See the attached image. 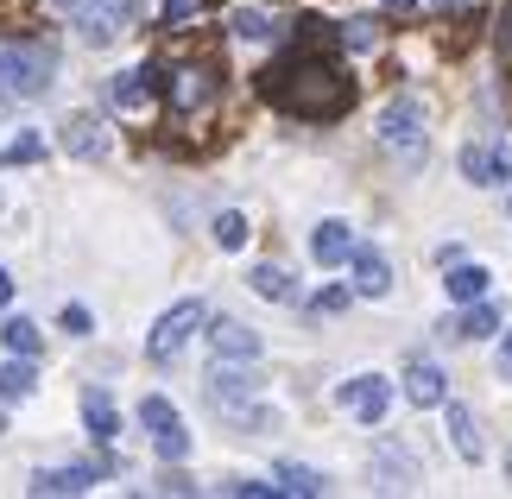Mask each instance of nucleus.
Instances as JSON below:
<instances>
[{
    "mask_svg": "<svg viewBox=\"0 0 512 499\" xmlns=\"http://www.w3.org/2000/svg\"><path fill=\"white\" fill-rule=\"evenodd\" d=\"M443 417H449V443H456V455H462V462H481V455H487V436L475 424V411L456 405V398H443Z\"/></svg>",
    "mask_w": 512,
    "mask_h": 499,
    "instance_id": "15",
    "label": "nucleus"
},
{
    "mask_svg": "<svg viewBox=\"0 0 512 499\" xmlns=\"http://www.w3.org/2000/svg\"><path fill=\"white\" fill-rule=\"evenodd\" d=\"M57 7H64V13H76V7H83V0H57Z\"/></svg>",
    "mask_w": 512,
    "mask_h": 499,
    "instance_id": "39",
    "label": "nucleus"
},
{
    "mask_svg": "<svg viewBox=\"0 0 512 499\" xmlns=\"http://www.w3.org/2000/svg\"><path fill=\"white\" fill-rule=\"evenodd\" d=\"M506 481H512V449H506Z\"/></svg>",
    "mask_w": 512,
    "mask_h": 499,
    "instance_id": "41",
    "label": "nucleus"
},
{
    "mask_svg": "<svg viewBox=\"0 0 512 499\" xmlns=\"http://www.w3.org/2000/svg\"><path fill=\"white\" fill-rule=\"evenodd\" d=\"M38 392V367L32 354H7V367H0V405H26Z\"/></svg>",
    "mask_w": 512,
    "mask_h": 499,
    "instance_id": "20",
    "label": "nucleus"
},
{
    "mask_svg": "<svg viewBox=\"0 0 512 499\" xmlns=\"http://www.w3.org/2000/svg\"><path fill=\"white\" fill-rule=\"evenodd\" d=\"M260 95L272 108L298 114V121H336L354 108V76L329 57V45H304L291 38V51H279L260 76Z\"/></svg>",
    "mask_w": 512,
    "mask_h": 499,
    "instance_id": "1",
    "label": "nucleus"
},
{
    "mask_svg": "<svg viewBox=\"0 0 512 499\" xmlns=\"http://www.w3.org/2000/svg\"><path fill=\"white\" fill-rule=\"evenodd\" d=\"M342 304H348V291H323V297H317V304H310V310L323 316V310H342Z\"/></svg>",
    "mask_w": 512,
    "mask_h": 499,
    "instance_id": "35",
    "label": "nucleus"
},
{
    "mask_svg": "<svg viewBox=\"0 0 512 499\" xmlns=\"http://www.w3.org/2000/svg\"><path fill=\"white\" fill-rule=\"evenodd\" d=\"M32 158H45V139L38 133H19L7 152H0V165H32Z\"/></svg>",
    "mask_w": 512,
    "mask_h": 499,
    "instance_id": "29",
    "label": "nucleus"
},
{
    "mask_svg": "<svg viewBox=\"0 0 512 499\" xmlns=\"http://www.w3.org/2000/svg\"><path fill=\"white\" fill-rule=\"evenodd\" d=\"M373 127H380V146L399 152L405 165H418V158L430 152V127H424V102H418V95H392Z\"/></svg>",
    "mask_w": 512,
    "mask_h": 499,
    "instance_id": "5",
    "label": "nucleus"
},
{
    "mask_svg": "<svg viewBox=\"0 0 512 499\" xmlns=\"http://www.w3.org/2000/svg\"><path fill=\"white\" fill-rule=\"evenodd\" d=\"M348 266H354V291L361 297H392V259L380 247H354Z\"/></svg>",
    "mask_w": 512,
    "mask_h": 499,
    "instance_id": "12",
    "label": "nucleus"
},
{
    "mask_svg": "<svg viewBox=\"0 0 512 499\" xmlns=\"http://www.w3.org/2000/svg\"><path fill=\"white\" fill-rule=\"evenodd\" d=\"M215 102H222V70H215L209 57L171 64V76H165V108H171V114H184V121H196V114H209Z\"/></svg>",
    "mask_w": 512,
    "mask_h": 499,
    "instance_id": "3",
    "label": "nucleus"
},
{
    "mask_svg": "<svg viewBox=\"0 0 512 499\" xmlns=\"http://www.w3.org/2000/svg\"><path fill=\"white\" fill-rule=\"evenodd\" d=\"M108 474V462H57V468H38L32 474V493L38 499H57V493H89L95 481Z\"/></svg>",
    "mask_w": 512,
    "mask_h": 499,
    "instance_id": "11",
    "label": "nucleus"
},
{
    "mask_svg": "<svg viewBox=\"0 0 512 499\" xmlns=\"http://www.w3.org/2000/svg\"><path fill=\"white\" fill-rule=\"evenodd\" d=\"M203 323H209V310L196 304V297H184V304H171L159 323H152V335H146V354L152 361H177L196 335H203Z\"/></svg>",
    "mask_w": 512,
    "mask_h": 499,
    "instance_id": "6",
    "label": "nucleus"
},
{
    "mask_svg": "<svg viewBox=\"0 0 512 499\" xmlns=\"http://www.w3.org/2000/svg\"><path fill=\"white\" fill-rule=\"evenodd\" d=\"M494 329H500V310L487 304V297H475L456 323H443V335H462V342H481V335H494Z\"/></svg>",
    "mask_w": 512,
    "mask_h": 499,
    "instance_id": "22",
    "label": "nucleus"
},
{
    "mask_svg": "<svg viewBox=\"0 0 512 499\" xmlns=\"http://www.w3.org/2000/svg\"><path fill=\"white\" fill-rule=\"evenodd\" d=\"M348 253H354V228L342 215H329V222L310 228V259H317V266H342Z\"/></svg>",
    "mask_w": 512,
    "mask_h": 499,
    "instance_id": "13",
    "label": "nucleus"
},
{
    "mask_svg": "<svg viewBox=\"0 0 512 499\" xmlns=\"http://www.w3.org/2000/svg\"><path fill=\"white\" fill-rule=\"evenodd\" d=\"M209 348H215V361H260V335H253L247 323H215Z\"/></svg>",
    "mask_w": 512,
    "mask_h": 499,
    "instance_id": "18",
    "label": "nucleus"
},
{
    "mask_svg": "<svg viewBox=\"0 0 512 499\" xmlns=\"http://www.w3.org/2000/svg\"><path fill=\"white\" fill-rule=\"evenodd\" d=\"M209 234H215V247H222V253H241L253 228H247V215H241V209H222V215H215V228H209Z\"/></svg>",
    "mask_w": 512,
    "mask_h": 499,
    "instance_id": "26",
    "label": "nucleus"
},
{
    "mask_svg": "<svg viewBox=\"0 0 512 499\" xmlns=\"http://www.w3.org/2000/svg\"><path fill=\"white\" fill-rule=\"evenodd\" d=\"M0 304H13V272L0 266Z\"/></svg>",
    "mask_w": 512,
    "mask_h": 499,
    "instance_id": "37",
    "label": "nucleus"
},
{
    "mask_svg": "<svg viewBox=\"0 0 512 499\" xmlns=\"http://www.w3.org/2000/svg\"><path fill=\"white\" fill-rule=\"evenodd\" d=\"M494 51H500V64L512 70V0L500 7V19H494Z\"/></svg>",
    "mask_w": 512,
    "mask_h": 499,
    "instance_id": "31",
    "label": "nucleus"
},
{
    "mask_svg": "<svg viewBox=\"0 0 512 499\" xmlns=\"http://www.w3.org/2000/svg\"><path fill=\"white\" fill-rule=\"evenodd\" d=\"M336 398L373 430V424H386V411H392V379H380V373H354V379H342Z\"/></svg>",
    "mask_w": 512,
    "mask_h": 499,
    "instance_id": "10",
    "label": "nucleus"
},
{
    "mask_svg": "<svg viewBox=\"0 0 512 499\" xmlns=\"http://www.w3.org/2000/svg\"><path fill=\"white\" fill-rule=\"evenodd\" d=\"M57 76V51L45 38H7L0 45V95L7 102H38Z\"/></svg>",
    "mask_w": 512,
    "mask_h": 499,
    "instance_id": "2",
    "label": "nucleus"
},
{
    "mask_svg": "<svg viewBox=\"0 0 512 499\" xmlns=\"http://www.w3.org/2000/svg\"><path fill=\"white\" fill-rule=\"evenodd\" d=\"M228 26H234V38H247V45H266V38H272V19L260 7H234Z\"/></svg>",
    "mask_w": 512,
    "mask_h": 499,
    "instance_id": "27",
    "label": "nucleus"
},
{
    "mask_svg": "<svg viewBox=\"0 0 512 499\" xmlns=\"http://www.w3.org/2000/svg\"><path fill=\"white\" fill-rule=\"evenodd\" d=\"M437 7H443V13H449V7H462V0H437Z\"/></svg>",
    "mask_w": 512,
    "mask_h": 499,
    "instance_id": "40",
    "label": "nucleus"
},
{
    "mask_svg": "<svg viewBox=\"0 0 512 499\" xmlns=\"http://www.w3.org/2000/svg\"><path fill=\"white\" fill-rule=\"evenodd\" d=\"M506 209H512V196H506Z\"/></svg>",
    "mask_w": 512,
    "mask_h": 499,
    "instance_id": "42",
    "label": "nucleus"
},
{
    "mask_svg": "<svg viewBox=\"0 0 512 499\" xmlns=\"http://www.w3.org/2000/svg\"><path fill=\"white\" fill-rule=\"evenodd\" d=\"M336 45H348V51H373V45H380V32H373V19H342Z\"/></svg>",
    "mask_w": 512,
    "mask_h": 499,
    "instance_id": "28",
    "label": "nucleus"
},
{
    "mask_svg": "<svg viewBox=\"0 0 512 499\" xmlns=\"http://www.w3.org/2000/svg\"><path fill=\"white\" fill-rule=\"evenodd\" d=\"M487 285H494V272H487L481 259H456V266H449V278H443V291L456 297V304H475V297H487Z\"/></svg>",
    "mask_w": 512,
    "mask_h": 499,
    "instance_id": "19",
    "label": "nucleus"
},
{
    "mask_svg": "<svg viewBox=\"0 0 512 499\" xmlns=\"http://www.w3.org/2000/svg\"><path fill=\"white\" fill-rule=\"evenodd\" d=\"M140 424L152 430V449H159V462H184L190 455V430H184V417H177L171 398H140Z\"/></svg>",
    "mask_w": 512,
    "mask_h": 499,
    "instance_id": "8",
    "label": "nucleus"
},
{
    "mask_svg": "<svg viewBox=\"0 0 512 499\" xmlns=\"http://www.w3.org/2000/svg\"><path fill=\"white\" fill-rule=\"evenodd\" d=\"M500 379H512V329H506V342H500Z\"/></svg>",
    "mask_w": 512,
    "mask_h": 499,
    "instance_id": "36",
    "label": "nucleus"
},
{
    "mask_svg": "<svg viewBox=\"0 0 512 499\" xmlns=\"http://www.w3.org/2000/svg\"><path fill=\"white\" fill-rule=\"evenodd\" d=\"M253 392H260V379L247 373V361H215V373H209V405L222 411V417H234L241 430H260L266 424V411L253 405Z\"/></svg>",
    "mask_w": 512,
    "mask_h": 499,
    "instance_id": "4",
    "label": "nucleus"
},
{
    "mask_svg": "<svg viewBox=\"0 0 512 499\" xmlns=\"http://www.w3.org/2000/svg\"><path fill=\"white\" fill-rule=\"evenodd\" d=\"M272 487L291 493V499H317V493H329V481H323L317 468H304V462H279V468H272Z\"/></svg>",
    "mask_w": 512,
    "mask_h": 499,
    "instance_id": "21",
    "label": "nucleus"
},
{
    "mask_svg": "<svg viewBox=\"0 0 512 499\" xmlns=\"http://www.w3.org/2000/svg\"><path fill=\"white\" fill-rule=\"evenodd\" d=\"M405 398L418 411H443V398H449V379H443V367H430V361H411L405 367Z\"/></svg>",
    "mask_w": 512,
    "mask_h": 499,
    "instance_id": "14",
    "label": "nucleus"
},
{
    "mask_svg": "<svg viewBox=\"0 0 512 499\" xmlns=\"http://www.w3.org/2000/svg\"><path fill=\"white\" fill-rule=\"evenodd\" d=\"M64 152L70 158H108V127L95 114H70L64 121Z\"/></svg>",
    "mask_w": 512,
    "mask_h": 499,
    "instance_id": "16",
    "label": "nucleus"
},
{
    "mask_svg": "<svg viewBox=\"0 0 512 499\" xmlns=\"http://www.w3.org/2000/svg\"><path fill=\"white\" fill-rule=\"evenodd\" d=\"M222 493H241V499H272L279 487H272V481H253V474H234V481H222Z\"/></svg>",
    "mask_w": 512,
    "mask_h": 499,
    "instance_id": "30",
    "label": "nucleus"
},
{
    "mask_svg": "<svg viewBox=\"0 0 512 499\" xmlns=\"http://www.w3.org/2000/svg\"><path fill=\"white\" fill-rule=\"evenodd\" d=\"M247 285H253V297H266V304H291V297H298V285H291L285 266H253Z\"/></svg>",
    "mask_w": 512,
    "mask_h": 499,
    "instance_id": "24",
    "label": "nucleus"
},
{
    "mask_svg": "<svg viewBox=\"0 0 512 499\" xmlns=\"http://www.w3.org/2000/svg\"><path fill=\"white\" fill-rule=\"evenodd\" d=\"M0 342H7V354H32L38 361V342H45V335H38L32 316H7V323H0Z\"/></svg>",
    "mask_w": 512,
    "mask_h": 499,
    "instance_id": "25",
    "label": "nucleus"
},
{
    "mask_svg": "<svg viewBox=\"0 0 512 499\" xmlns=\"http://www.w3.org/2000/svg\"><path fill=\"white\" fill-rule=\"evenodd\" d=\"M83 424H89L95 443H114V436H121V417H114L108 392H83Z\"/></svg>",
    "mask_w": 512,
    "mask_h": 499,
    "instance_id": "23",
    "label": "nucleus"
},
{
    "mask_svg": "<svg viewBox=\"0 0 512 499\" xmlns=\"http://www.w3.org/2000/svg\"><path fill=\"white\" fill-rule=\"evenodd\" d=\"M152 76L159 70H121V76H108V108H121V114H133V108H146L152 102Z\"/></svg>",
    "mask_w": 512,
    "mask_h": 499,
    "instance_id": "17",
    "label": "nucleus"
},
{
    "mask_svg": "<svg viewBox=\"0 0 512 499\" xmlns=\"http://www.w3.org/2000/svg\"><path fill=\"white\" fill-rule=\"evenodd\" d=\"M159 13H165V26H190V19H196V0H159Z\"/></svg>",
    "mask_w": 512,
    "mask_h": 499,
    "instance_id": "33",
    "label": "nucleus"
},
{
    "mask_svg": "<svg viewBox=\"0 0 512 499\" xmlns=\"http://www.w3.org/2000/svg\"><path fill=\"white\" fill-rule=\"evenodd\" d=\"M133 19H140V0H83L70 13V26L83 45H114V38L133 32Z\"/></svg>",
    "mask_w": 512,
    "mask_h": 499,
    "instance_id": "7",
    "label": "nucleus"
},
{
    "mask_svg": "<svg viewBox=\"0 0 512 499\" xmlns=\"http://www.w3.org/2000/svg\"><path fill=\"white\" fill-rule=\"evenodd\" d=\"M380 7H386V13H411V7H418V0H380Z\"/></svg>",
    "mask_w": 512,
    "mask_h": 499,
    "instance_id": "38",
    "label": "nucleus"
},
{
    "mask_svg": "<svg viewBox=\"0 0 512 499\" xmlns=\"http://www.w3.org/2000/svg\"><path fill=\"white\" fill-rule=\"evenodd\" d=\"M159 493H196V481L177 462H165V481H159Z\"/></svg>",
    "mask_w": 512,
    "mask_h": 499,
    "instance_id": "34",
    "label": "nucleus"
},
{
    "mask_svg": "<svg viewBox=\"0 0 512 499\" xmlns=\"http://www.w3.org/2000/svg\"><path fill=\"white\" fill-rule=\"evenodd\" d=\"M462 177L475 190L512 184V146H506V139H475V146H462Z\"/></svg>",
    "mask_w": 512,
    "mask_h": 499,
    "instance_id": "9",
    "label": "nucleus"
},
{
    "mask_svg": "<svg viewBox=\"0 0 512 499\" xmlns=\"http://www.w3.org/2000/svg\"><path fill=\"white\" fill-rule=\"evenodd\" d=\"M57 323H64L70 335H89V329H95V316H89V304H64V316H57Z\"/></svg>",
    "mask_w": 512,
    "mask_h": 499,
    "instance_id": "32",
    "label": "nucleus"
}]
</instances>
